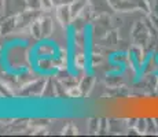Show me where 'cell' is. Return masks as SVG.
Listing matches in <instances>:
<instances>
[{
	"label": "cell",
	"instance_id": "cell-1",
	"mask_svg": "<svg viewBox=\"0 0 158 137\" xmlns=\"http://www.w3.org/2000/svg\"><path fill=\"white\" fill-rule=\"evenodd\" d=\"M85 56H84L83 54H78V55H76V58H74V65L77 66L78 69H83L84 66H85Z\"/></svg>",
	"mask_w": 158,
	"mask_h": 137
},
{
	"label": "cell",
	"instance_id": "cell-2",
	"mask_svg": "<svg viewBox=\"0 0 158 137\" xmlns=\"http://www.w3.org/2000/svg\"><path fill=\"white\" fill-rule=\"evenodd\" d=\"M69 95H70V96H80L81 92H80V89H78V88H73V89L69 91Z\"/></svg>",
	"mask_w": 158,
	"mask_h": 137
}]
</instances>
